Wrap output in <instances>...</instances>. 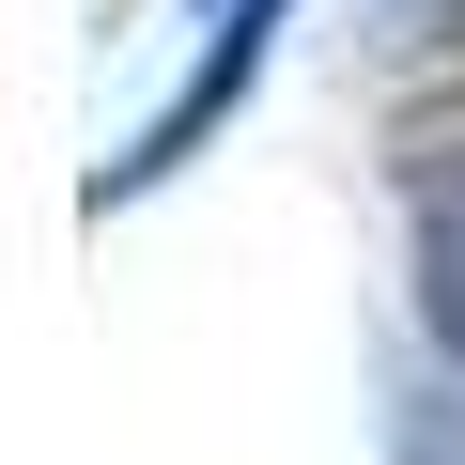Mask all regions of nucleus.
<instances>
[{
	"instance_id": "3",
	"label": "nucleus",
	"mask_w": 465,
	"mask_h": 465,
	"mask_svg": "<svg viewBox=\"0 0 465 465\" xmlns=\"http://www.w3.org/2000/svg\"><path fill=\"white\" fill-rule=\"evenodd\" d=\"M388 450H403V465H465V372H419V388L388 403Z\"/></svg>"
},
{
	"instance_id": "4",
	"label": "nucleus",
	"mask_w": 465,
	"mask_h": 465,
	"mask_svg": "<svg viewBox=\"0 0 465 465\" xmlns=\"http://www.w3.org/2000/svg\"><path fill=\"white\" fill-rule=\"evenodd\" d=\"M357 32H372L388 63H450V47H465V0H357Z\"/></svg>"
},
{
	"instance_id": "2",
	"label": "nucleus",
	"mask_w": 465,
	"mask_h": 465,
	"mask_svg": "<svg viewBox=\"0 0 465 465\" xmlns=\"http://www.w3.org/2000/svg\"><path fill=\"white\" fill-rule=\"evenodd\" d=\"M264 47H280V0H232V32H217V47L186 63V94H171V109H155V124H140V140H124L109 171H94V202H140V186H171V171H186V155L217 140V109H249Z\"/></svg>"
},
{
	"instance_id": "1",
	"label": "nucleus",
	"mask_w": 465,
	"mask_h": 465,
	"mask_svg": "<svg viewBox=\"0 0 465 465\" xmlns=\"http://www.w3.org/2000/svg\"><path fill=\"white\" fill-rule=\"evenodd\" d=\"M403 264H419L434 372H465V109L450 124H403Z\"/></svg>"
}]
</instances>
